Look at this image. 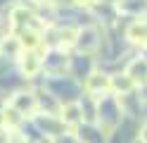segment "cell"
Returning <instances> with one entry per match:
<instances>
[{
    "mask_svg": "<svg viewBox=\"0 0 147 143\" xmlns=\"http://www.w3.org/2000/svg\"><path fill=\"white\" fill-rule=\"evenodd\" d=\"M126 41L133 45H140L142 50H147V17H135L131 19V24L126 26Z\"/></svg>",
    "mask_w": 147,
    "mask_h": 143,
    "instance_id": "obj_8",
    "label": "cell"
},
{
    "mask_svg": "<svg viewBox=\"0 0 147 143\" xmlns=\"http://www.w3.org/2000/svg\"><path fill=\"white\" fill-rule=\"evenodd\" d=\"M109 83H112V93H116L119 98H123V95H131L135 91V83L128 79L123 72L119 74H109Z\"/></svg>",
    "mask_w": 147,
    "mask_h": 143,
    "instance_id": "obj_12",
    "label": "cell"
},
{
    "mask_svg": "<svg viewBox=\"0 0 147 143\" xmlns=\"http://www.w3.org/2000/svg\"><path fill=\"white\" fill-rule=\"evenodd\" d=\"M123 74L135 83V88H145V86H147V60H145L142 55L133 57V60L126 64Z\"/></svg>",
    "mask_w": 147,
    "mask_h": 143,
    "instance_id": "obj_10",
    "label": "cell"
},
{
    "mask_svg": "<svg viewBox=\"0 0 147 143\" xmlns=\"http://www.w3.org/2000/svg\"><path fill=\"white\" fill-rule=\"evenodd\" d=\"M22 45L17 41L14 34H5L0 38V57H5V60H19L22 57Z\"/></svg>",
    "mask_w": 147,
    "mask_h": 143,
    "instance_id": "obj_11",
    "label": "cell"
},
{
    "mask_svg": "<svg viewBox=\"0 0 147 143\" xmlns=\"http://www.w3.org/2000/svg\"><path fill=\"white\" fill-rule=\"evenodd\" d=\"M138 136H140V143H147V122L140 127V133H138Z\"/></svg>",
    "mask_w": 147,
    "mask_h": 143,
    "instance_id": "obj_14",
    "label": "cell"
},
{
    "mask_svg": "<svg viewBox=\"0 0 147 143\" xmlns=\"http://www.w3.org/2000/svg\"><path fill=\"white\" fill-rule=\"evenodd\" d=\"M17 41H19L22 50H40L45 38H43V29H38L36 24L26 26V29H19V31H14Z\"/></svg>",
    "mask_w": 147,
    "mask_h": 143,
    "instance_id": "obj_7",
    "label": "cell"
},
{
    "mask_svg": "<svg viewBox=\"0 0 147 143\" xmlns=\"http://www.w3.org/2000/svg\"><path fill=\"white\" fill-rule=\"evenodd\" d=\"M69 64H71V60H69L67 50L50 48V50H45V55H43V69L50 76H64V72L69 69Z\"/></svg>",
    "mask_w": 147,
    "mask_h": 143,
    "instance_id": "obj_3",
    "label": "cell"
},
{
    "mask_svg": "<svg viewBox=\"0 0 147 143\" xmlns=\"http://www.w3.org/2000/svg\"><path fill=\"white\" fill-rule=\"evenodd\" d=\"M102 45V34H100L97 26H81L78 34H76V41H74V48L81 53V55H95Z\"/></svg>",
    "mask_w": 147,
    "mask_h": 143,
    "instance_id": "obj_2",
    "label": "cell"
},
{
    "mask_svg": "<svg viewBox=\"0 0 147 143\" xmlns=\"http://www.w3.org/2000/svg\"><path fill=\"white\" fill-rule=\"evenodd\" d=\"M7 107H12L22 119H33L38 114V95L33 91H17L10 95Z\"/></svg>",
    "mask_w": 147,
    "mask_h": 143,
    "instance_id": "obj_1",
    "label": "cell"
},
{
    "mask_svg": "<svg viewBox=\"0 0 147 143\" xmlns=\"http://www.w3.org/2000/svg\"><path fill=\"white\" fill-rule=\"evenodd\" d=\"M33 10L31 7H26V3H17L10 7V22H7V26L14 29V31H19V29H26V26H31L33 24Z\"/></svg>",
    "mask_w": 147,
    "mask_h": 143,
    "instance_id": "obj_9",
    "label": "cell"
},
{
    "mask_svg": "<svg viewBox=\"0 0 147 143\" xmlns=\"http://www.w3.org/2000/svg\"><path fill=\"white\" fill-rule=\"evenodd\" d=\"M97 3V0H74V7H83V10H90Z\"/></svg>",
    "mask_w": 147,
    "mask_h": 143,
    "instance_id": "obj_13",
    "label": "cell"
},
{
    "mask_svg": "<svg viewBox=\"0 0 147 143\" xmlns=\"http://www.w3.org/2000/svg\"><path fill=\"white\" fill-rule=\"evenodd\" d=\"M97 3H102V5H112V7H116L121 0H97Z\"/></svg>",
    "mask_w": 147,
    "mask_h": 143,
    "instance_id": "obj_15",
    "label": "cell"
},
{
    "mask_svg": "<svg viewBox=\"0 0 147 143\" xmlns=\"http://www.w3.org/2000/svg\"><path fill=\"white\" fill-rule=\"evenodd\" d=\"M59 122L64 124L67 129H78L86 124V112H83V105L78 100H71V103H64L59 107Z\"/></svg>",
    "mask_w": 147,
    "mask_h": 143,
    "instance_id": "obj_5",
    "label": "cell"
},
{
    "mask_svg": "<svg viewBox=\"0 0 147 143\" xmlns=\"http://www.w3.org/2000/svg\"><path fill=\"white\" fill-rule=\"evenodd\" d=\"M19 72L24 74V79H36L43 72V55L40 50H24L19 60Z\"/></svg>",
    "mask_w": 147,
    "mask_h": 143,
    "instance_id": "obj_6",
    "label": "cell"
},
{
    "mask_svg": "<svg viewBox=\"0 0 147 143\" xmlns=\"http://www.w3.org/2000/svg\"><path fill=\"white\" fill-rule=\"evenodd\" d=\"M83 91L90 95V98H102V95L112 93V83H109V74L93 69L86 79H83Z\"/></svg>",
    "mask_w": 147,
    "mask_h": 143,
    "instance_id": "obj_4",
    "label": "cell"
}]
</instances>
